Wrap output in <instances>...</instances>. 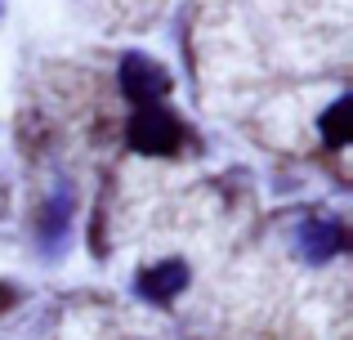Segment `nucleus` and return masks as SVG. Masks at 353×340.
<instances>
[{
	"label": "nucleus",
	"mask_w": 353,
	"mask_h": 340,
	"mask_svg": "<svg viewBox=\"0 0 353 340\" xmlns=\"http://www.w3.org/2000/svg\"><path fill=\"white\" fill-rule=\"evenodd\" d=\"M125 134H130V148L152 152V157L179 148V121H174L161 103H143V108H139V112L130 117V130Z\"/></svg>",
	"instance_id": "obj_1"
},
{
	"label": "nucleus",
	"mask_w": 353,
	"mask_h": 340,
	"mask_svg": "<svg viewBox=\"0 0 353 340\" xmlns=\"http://www.w3.org/2000/svg\"><path fill=\"white\" fill-rule=\"evenodd\" d=\"M121 90H125V99H134V103L143 108V103H157V99L170 90V77H165L161 63L143 59V54H130V59L121 63Z\"/></svg>",
	"instance_id": "obj_2"
},
{
	"label": "nucleus",
	"mask_w": 353,
	"mask_h": 340,
	"mask_svg": "<svg viewBox=\"0 0 353 340\" xmlns=\"http://www.w3.org/2000/svg\"><path fill=\"white\" fill-rule=\"evenodd\" d=\"M188 282V269H183L179 260H165V264H157V269H143L139 273V296H148V300H170L174 291Z\"/></svg>",
	"instance_id": "obj_3"
},
{
	"label": "nucleus",
	"mask_w": 353,
	"mask_h": 340,
	"mask_svg": "<svg viewBox=\"0 0 353 340\" xmlns=\"http://www.w3.org/2000/svg\"><path fill=\"white\" fill-rule=\"evenodd\" d=\"M300 246H304L309 260H327V255L340 246V228L336 224H304L300 228Z\"/></svg>",
	"instance_id": "obj_4"
},
{
	"label": "nucleus",
	"mask_w": 353,
	"mask_h": 340,
	"mask_svg": "<svg viewBox=\"0 0 353 340\" xmlns=\"http://www.w3.org/2000/svg\"><path fill=\"white\" fill-rule=\"evenodd\" d=\"M349 112H353V103H349V99H340V103L322 117V130H327V143H331V148H340V143L349 139Z\"/></svg>",
	"instance_id": "obj_5"
}]
</instances>
